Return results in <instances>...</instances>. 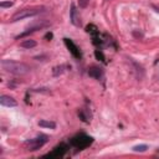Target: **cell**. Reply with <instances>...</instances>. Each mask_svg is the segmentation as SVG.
Wrapping results in <instances>:
<instances>
[{"instance_id": "cell-1", "label": "cell", "mask_w": 159, "mask_h": 159, "mask_svg": "<svg viewBox=\"0 0 159 159\" xmlns=\"http://www.w3.org/2000/svg\"><path fill=\"white\" fill-rule=\"evenodd\" d=\"M1 67L6 72L16 75V76H24L30 72V67L24 62H18L12 60H3L1 61Z\"/></svg>"}, {"instance_id": "cell-2", "label": "cell", "mask_w": 159, "mask_h": 159, "mask_svg": "<svg viewBox=\"0 0 159 159\" xmlns=\"http://www.w3.org/2000/svg\"><path fill=\"white\" fill-rule=\"evenodd\" d=\"M42 11H44L42 8L41 9L39 8V9H23V10H19L11 16L10 21L11 23H16V21H20V20H24V19H27V18L37 16L39 14H41Z\"/></svg>"}, {"instance_id": "cell-3", "label": "cell", "mask_w": 159, "mask_h": 159, "mask_svg": "<svg viewBox=\"0 0 159 159\" xmlns=\"http://www.w3.org/2000/svg\"><path fill=\"white\" fill-rule=\"evenodd\" d=\"M47 141H49V137L41 134V136H37L36 138H32V139L27 141L25 144H26V147H27V150L35 152V150H37V149H40L41 147H42Z\"/></svg>"}, {"instance_id": "cell-4", "label": "cell", "mask_w": 159, "mask_h": 159, "mask_svg": "<svg viewBox=\"0 0 159 159\" xmlns=\"http://www.w3.org/2000/svg\"><path fill=\"white\" fill-rule=\"evenodd\" d=\"M0 105L4 107H16L18 102L14 97H11V96L3 95V96H0Z\"/></svg>"}, {"instance_id": "cell-5", "label": "cell", "mask_w": 159, "mask_h": 159, "mask_svg": "<svg viewBox=\"0 0 159 159\" xmlns=\"http://www.w3.org/2000/svg\"><path fill=\"white\" fill-rule=\"evenodd\" d=\"M70 20H71V23L72 25L75 26H81V20H80V15H78V12H77V9H76V6L72 4L71 5V10H70Z\"/></svg>"}, {"instance_id": "cell-6", "label": "cell", "mask_w": 159, "mask_h": 159, "mask_svg": "<svg viewBox=\"0 0 159 159\" xmlns=\"http://www.w3.org/2000/svg\"><path fill=\"white\" fill-rule=\"evenodd\" d=\"M88 75L91 76V77H95V78L100 80V78L102 77V76H103V70H102V68H100V67H96V66H93V67H91V68H89Z\"/></svg>"}, {"instance_id": "cell-7", "label": "cell", "mask_w": 159, "mask_h": 159, "mask_svg": "<svg viewBox=\"0 0 159 159\" xmlns=\"http://www.w3.org/2000/svg\"><path fill=\"white\" fill-rule=\"evenodd\" d=\"M39 126L42 127V128H50V129H55L56 128V123L53 121H46V119H41L39 121Z\"/></svg>"}, {"instance_id": "cell-8", "label": "cell", "mask_w": 159, "mask_h": 159, "mask_svg": "<svg viewBox=\"0 0 159 159\" xmlns=\"http://www.w3.org/2000/svg\"><path fill=\"white\" fill-rule=\"evenodd\" d=\"M37 45V42L35 40H31V39H27V40H24L20 42V46L24 47V49H32V47H35Z\"/></svg>"}, {"instance_id": "cell-9", "label": "cell", "mask_w": 159, "mask_h": 159, "mask_svg": "<svg viewBox=\"0 0 159 159\" xmlns=\"http://www.w3.org/2000/svg\"><path fill=\"white\" fill-rule=\"evenodd\" d=\"M68 66H66V65H60V66H56V67H53L52 68V75L55 76V77H57V76H60V75H62L65 71H66V68H67Z\"/></svg>"}, {"instance_id": "cell-10", "label": "cell", "mask_w": 159, "mask_h": 159, "mask_svg": "<svg viewBox=\"0 0 159 159\" xmlns=\"http://www.w3.org/2000/svg\"><path fill=\"white\" fill-rule=\"evenodd\" d=\"M147 149H148L147 144H138V146L133 147V152H136V153H144Z\"/></svg>"}, {"instance_id": "cell-11", "label": "cell", "mask_w": 159, "mask_h": 159, "mask_svg": "<svg viewBox=\"0 0 159 159\" xmlns=\"http://www.w3.org/2000/svg\"><path fill=\"white\" fill-rule=\"evenodd\" d=\"M12 5H14L12 1H1V3H0V8H3V9H5V8H11Z\"/></svg>"}, {"instance_id": "cell-12", "label": "cell", "mask_w": 159, "mask_h": 159, "mask_svg": "<svg viewBox=\"0 0 159 159\" xmlns=\"http://www.w3.org/2000/svg\"><path fill=\"white\" fill-rule=\"evenodd\" d=\"M88 4H89V0H78V5H80V8H82V9L87 8Z\"/></svg>"}]
</instances>
